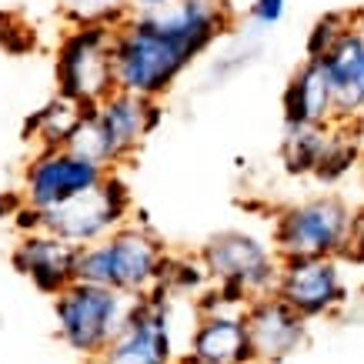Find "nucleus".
<instances>
[{
	"label": "nucleus",
	"instance_id": "19",
	"mask_svg": "<svg viewBox=\"0 0 364 364\" xmlns=\"http://www.w3.org/2000/svg\"><path fill=\"white\" fill-rule=\"evenodd\" d=\"M328 127H284L281 137V164L291 177H314L328 144Z\"/></svg>",
	"mask_w": 364,
	"mask_h": 364
},
{
	"label": "nucleus",
	"instance_id": "8",
	"mask_svg": "<svg viewBox=\"0 0 364 364\" xmlns=\"http://www.w3.org/2000/svg\"><path fill=\"white\" fill-rule=\"evenodd\" d=\"M174 294L154 287L141 298H131L127 318L114 341L87 364H174Z\"/></svg>",
	"mask_w": 364,
	"mask_h": 364
},
{
	"label": "nucleus",
	"instance_id": "12",
	"mask_svg": "<svg viewBox=\"0 0 364 364\" xmlns=\"http://www.w3.org/2000/svg\"><path fill=\"white\" fill-rule=\"evenodd\" d=\"M244 321L251 334L254 364H284L308 344L311 321L298 314L284 298H277L274 291L247 301Z\"/></svg>",
	"mask_w": 364,
	"mask_h": 364
},
{
	"label": "nucleus",
	"instance_id": "18",
	"mask_svg": "<svg viewBox=\"0 0 364 364\" xmlns=\"http://www.w3.org/2000/svg\"><path fill=\"white\" fill-rule=\"evenodd\" d=\"M361 161H364L361 121H334L328 127V144H324L321 164L314 171V181H321V184H341Z\"/></svg>",
	"mask_w": 364,
	"mask_h": 364
},
{
	"label": "nucleus",
	"instance_id": "21",
	"mask_svg": "<svg viewBox=\"0 0 364 364\" xmlns=\"http://www.w3.org/2000/svg\"><path fill=\"white\" fill-rule=\"evenodd\" d=\"M354 21H358V14H351V11H328V14H321L318 21L311 23V31H308V41H304V57H314V60L328 57L334 47H338V41H341L344 33L354 27Z\"/></svg>",
	"mask_w": 364,
	"mask_h": 364
},
{
	"label": "nucleus",
	"instance_id": "13",
	"mask_svg": "<svg viewBox=\"0 0 364 364\" xmlns=\"http://www.w3.org/2000/svg\"><path fill=\"white\" fill-rule=\"evenodd\" d=\"M11 264L41 294L57 298L64 287H70L77 281L80 247L50 231H31L17 237V244H14V251H11Z\"/></svg>",
	"mask_w": 364,
	"mask_h": 364
},
{
	"label": "nucleus",
	"instance_id": "25",
	"mask_svg": "<svg viewBox=\"0 0 364 364\" xmlns=\"http://www.w3.org/2000/svg\"><path fill=\"white\" fill-rule=\"evenodd\" d=\"M174 364H204V361H198V358H191V354H181Z\"/></svg>",
	"mask_w": 364,
	"mask_h": 364
},
{
	"label": "nucleus",
	"instance_id": "16",
	"mask_svg": "<svg viewBox=\"0 0 364 364\" xmlns=\"http://www.w3.org/2000/svg\"><path fill=\"white\" fill-rule=\"evenodd\" d=\"M334 80L338 121H364V14L328 57H321Z\"/></svg>",
	"mask_w": 364,
	"mask_h": 364
},
{
	"label": "nucleus",
	"instance_id": "26",
	"mask_svg": "<svg viewBox=\"0 0 364 364\" xmlns=\"http://www.w3.org/2000/svg\"><path fill=\"white\" fill-rule=\"evenodd\" d=\"M247 364H254V361H247Z\"/></svg>",
	"mask_w": 364,
	"mask_h": 364
},
{
	"label": "nucleus",
	"instance_id": "17",
	"mask_svg": "<svg viewBox=\"0 0 364 364\" xmlns=\"http://www.w3.org/2000/svg\"><path fill=\"white\" fill-rule=\"evenodd\" d=\"M84 117H87V107H84V104L57 94V97L47 100L41 111H33L31 117H27L23 134H27V141L37 144V151H41V147H70V141H74V134L80 131Z\"/></svg>",
	"mask_w": 364,
	"mask_h": 364
},
{
	"label": "nucleus",
	"instance_id": "20",
	"mask_svg": "<svg viewBox=\"0 0 364 364\" xmlns=\"http://www.w3.org/2000/svg\"><path fill=\"white\" fill-rule=\"evenodd\" d=\"M210 284L208 271L200 264V257H188V254H171L167 251L164 264H161V281L157 287H164L174 298H198L200 291Z\"/></svg>",
	"mask_w": 364,
	"mask_h": 364
},
{
	"label": "nucleus",
	"instance_id": "15",
	"mask_svg": "<svg viewBox=\"0 0 364 364\" xmlns=\"http://www.w3.org/2000/svg\"><path fill=\"white\" fill-rule=\"evenodd\" d=\"M188 354L204 364L254 361L244 311H210V314H198L194 328H191V338H188Z\"/></svg>",
	"mask_w": 364,
	"mask_h": 364
},
{
	"label": "nucleus",
	"instance_id": "23",
	"mask_svg": "<svg viewBox=\"0 0 364 364\" xmlns=\"http://www.w3.org/2000/svg\"><path fill=\"white\" fill-rule=\"evenodd\" d=\"M167 4H174V0H121L124 14H144V11H161Z\"/></svg>",
	"mask_w": 364,
	"mask_h": 364
},
{
	"label": "nucleus",
	"instance_id": "11",
	"mask_svg": "<svg viewBox=\"0 0 364 364\" xmlns=\"http://www.w3.org/2000/svg\"><path fill=\"white\" fill-rule=\"evenodd\" d=\"M274 294L284 298L308 321L331 318L348 301L344 261L341 257H291L281 264Z\"/></svg>",
	"mask_w": 364,
	"mask_h": 364
},
{
	"label": "nucleus",
	"instance_id": "14",
	"mask_svg": "<svg viewBox=\"0 0 364 364\" xmlns=\"http://www.w3.org/2000/svg\"><path fill=\"white\" fill-rule=\"evenodd\" d=\"M281 111H284V127H324L338 121L334 80L324 60L304 57V64L284 84Z\"/></svg>",
	"mask_w": 364,
	"mask_h": 364
},
{
	"label": "nucleus",
	"instance_id": "22",
	"mask_svg": "<svg viewBox=\"0 0 364 364\" xmlns=\"http://www.w3.org/2000/svg\"><path fill=\"white\" fill-rule=\"evenodd\" d=\"M287 0H254L247 7V17H251L254 27H274V23L284 21Z\"/></svg>",
	"mask_w": 364,
	"mask_h": 364
},
{
	"label": "nucleus",
	"instance_id": "10",
	"mask_svg": "<svg viewBox=\"0 0 364 364\" xmlns=\"http://www.w3.org/2000/svg\"><path fill=\"white\" fill-rule=\"evenodd\" d=\"M107 174V167L74 147H41L23 167L21 194L31 208L50 210L94 191Z\"/></svg>",
	"mask_w": 364,
	"mask_h": 364
},
{
	"label": "nucleus",
	"instance_id": "5",
	"mask_svg": "<svg viewBox=\"0 0 364 364\" xmlns=\"http://www.w3.org/2000/svg\"><path fill=\"white\" fill-rule=\"evenodd\" d=\"M57 94L94 107L117 90L114 77V23L80 21L60 37L54 57Z\"/></svg>",
	"mask_w": 364,
	"mask_h": 364
},
{
	"label": "nucleus",
	"instance_id": "24",
	"mask_svg": "<svg viewBox=\"0 0 364 364\" xmlns=\"http://www.w3.org/2000/svg\"><path fill=\"white\" fill-rule=\"evenodd\" d=\"M23 208V194L17 191V194H7V198H0V218H11L14 221V214Z\"/></svg>",
	"mask_w": 364,
	"mask_h": 364
},
{
	"label": "nucleus",
	"instance_id": "9",
	"mask_svg": "<svg viewBox=\"0 0 364 364\" xmlns=\"http://www.w3.org/2000/svg\"><path fill=\"white\" fill-rule=\"evenodd\" d=\"M131 188L124 184L121 174L111 171L94 191L67 200L60 208L41 210V224H44V231L77 244V247H87V244L104 241L107 234L124 228L131 218Z\"/></svg>",
	"mask_w": 364,
	"mask_h": 364
},
{
	"label": "nucleus",
	"instance_id": "3",
	"mask_svg": "<svg viewBox=\"0 0 364 364\" xmlns=\"http://www.w3.org/2000/svg\"><path fill=\"white\" fill-rule=\"evenodd\" d=\"M167 257L164 241L144 224H124L104 241L80 247L77 277L90 284H104L127 294L141 298L147 291H154L161 281V264Z\"/></svg>",
	"mask_w": 364,
	"mask_h": 364
},
{
	"label": "nucleus",
	"instance_id": "4",
	"mask_svg": "<svg viewBox=\"0 0 364 364\" xmlns=\"http://www.w3.org/2000/svg\"><path fill=\"white\" fill-rule=\"evenodd\" d=\"M161 124V104L131 90H114L111 97L87 107V117L74 134L70 147L84 157L114 171L117 164L131 161Z\"/></svg>",
	"mask_w": 364,
	"mask_h": 364
},
{
	"label": "nucleus",
	"instance_id": "1",
	"mask_svg": "<svg viewBox=\"0 0 364 364\" xmlns=\"http://www.w3.org/2000/svg\"><path fill=\"white\" fill-rule=\"evenodd\" d=\"M231 11L221 0H174L161 11L124 14L114 23L117 90L161 100L231 31Z\"/></svg>",
	"mask_w": 364,
	"mask_h": 364
},
{
	"label": "nucleus",
	"instance_id": "6",
	"mask_svg": "<svg viewBox=\"0 0 364 364\" xmlns=\"http://www.w3.org/2000/svg\"><path fill=\"white\" fill-rule=\"evenodd\" d=\"M127 308H131L127 294H117L111 287L77 277L54 298L57 338L80 361H94L114 341V334L121 331Z\"/></svg>",
	"mask_w": 364,
	"mask_h": 364
},
{
	"label": "nucleus",
	"instance_id": "2",
	"mask_svg": "<svg viewBox=\"0 0 364 364\" xmlns=\"http://www.w3.org/2000/svg\"><path fill=\"white\" fill-rule=\"evenodd\" d=\"M361 221L364 210H358L341 194H314L277 210L271 221V244L281 261L341 257Z\"/></svg>",
	"mask_w": 364,
	"mask_h": 364
},
{
	"label": "nucleus",
	"instance_id": "7",
	"mask_svg": "<svg viewBox=\"0 0 364 364\" xmlns=\"http://www.w3.org/2000/svg\"><path fill=\"white\" fill-rule=\"evenodd\" d=\"M200 264L208 271L210 284H221L241 298L271 294L281 277V254L274 244L254 231H218L200 244Z\"/></svg>",
	"mask_w": 364,
	"mask_h": 364
}]
</instances>
